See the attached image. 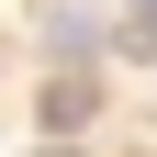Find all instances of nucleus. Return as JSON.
Instances as JSON below:
<instances>
[{
    "label": "nucleus",
    "mask_w": 157,
    "mask_h": 157,
    "mask_svg": "<svg viewBox=\"0 0 157 157\" xmlns=\"http://www.w3.org/2000/svg\"><path fill=\"white\" fill-rule=\"evenodd\" d=\"M45 124H56V135L90 124V78H56V90H45Z\"/></svg>",
    "instance_id": "f257e3e1"
},
{
    "label": "nucleus",
    "mask_w": 157,
    "mask_h": 157,
    "mask_svg": "<svg viewBox=\"0 0 157 157\" xmlns=\"http://www.w3.org/2000/svg\"><path fill=\"white\" fill-rule=\"evenodd\" d=\"M45 45H56V56H90L101 34H90V11H45Z\"/></svg>",
    "instance_id": "f03ea898"
},
{
    "label": "nucleus",
    "mask_w": 157,
    "mask_h": 157,
    "mask_svg": "<svg viewBox=\"0 0 157 157\" xmlns=\"http://www.w3.org/2000/svg\"><path fill=\"white\" fill-rule=\"evenodd\" d=\"M124 34H135V45H157V0H124Z\"/></svg>",
    "instance_id": "7ed1b4c3"
}]
</instances>
